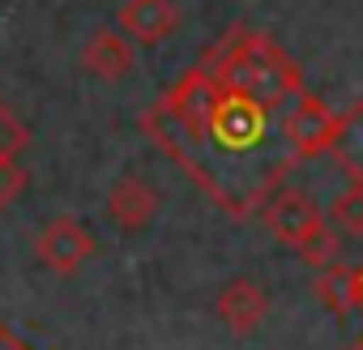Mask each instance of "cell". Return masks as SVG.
<instances>
[{
    "label": "cell",
    "instance_id": "1",
    "mask_svg": "<svg viewBox=\"0 0 363 350\" xmlns=\"http://www.w3.org/2000/svg\"><path fill=\"white\" fill-rule=\"evenodd\" d=\"M269 115L274 111L227 94L201 64H193L145 111L141 128L210 201L231 218H248L299 162L291 149L278 154Z\"/></svg>",
    "mask_w": 363,
    "mask_h": 350
},
{
    "label": "cell",
    "instance_id": "2",
    "mask_svg": "<svg viewBox=\"0 0 363 350\" xmlns=\"http://www.w3.org/2000/svg\"><path fill=\"white\" fill-rule=\"evenodd\" d=\"M201 69L227 90V94H240L265 111H278L286 107L295 94H303V73L299 64L261 30H227L206 56H201Z\"/></svg>",
    "mask_w": 363,
    "mask_h": 350
},
{
    "label": "cell",
    "instance_id": "3",
    "mask_svg": "<svg viewBox=\"0 0 363 350\" xmlns=\"http://www.w3.org/2000/svg\"><path fill=\"white\" fill-rule=\"evenodd\" d=\"M333 132H337V111H329V103L320 94H295L286 115H282V141L295 158H316V154H329L333 145Z\"/></svg>",
    "mask_w": 363,
    "mask_h": 350
},
{
    "label": "cell",
    "instance_id": "4",
    "mask_svg": "<svg viewBox=\"0 0 363 350\" xmlns=\"http://www.w3.org/2000/svg\"><path fill=\"white\" fill-rule=\"evenodd\" d=\"M35 252H39V261H43L52 273L69 278V273H77V269L94 256V235H90L77 218H52V222L39 231Z\"/></svg>",
    "mask_w": 363,
    "mask_h": 350
},
{
    "label": "cell",
    "instance_id": "5",
    "mask_svg": "<svg viewBox=\"0 0 363 350\" xmlns=\"http://www.w3.org/2000/svg\"><path fill=\"white\" fill-rule=\"evenodd\" d=\"M261 222H265V231H269L278 244L299 248L325 218H320V210H316V201H312L308 193H299V188H278V197L261 210Z\"/></svg>",
    "mask_w": 363,
    "mask_h": 350
},
{
    "label": "cell",
    "instance_id": "6",
    "mask_svg": "<svg viewBox=\"0 0 363 350\" xmlns=\"http://www.w3.org/2000/svg\"><path fill=\"white\" fill-rule=\"evenodd\" d=\"M265 312H269V295H265V286L252 282V278L227 282L223 295H218V320H223L235 337L257 333L261 320H265Z\"/></svg>",
    "mask_w": 363,
    "mask_h": 350
},
{
    "label": "cell",
    "instance_id": "7",
    "mask_svg": "<svg viewBox=\"0 0 363 350\" xmlns=\"http://www.w3.org/2000/svg\"><path fill=\"white\" fill-rule=\"evenodd\" d=\"M107 214H111V222H116L120 231H145V227L154 222V214H158V193H154V184L137 180V175L116 180L111 193H107Z\"/></svg>",
    "mask_w": 363,
    "mask_h": 350
},
{
    "label": "cell",
    "instance_id": "8",
    "mask_svg": "<svg viewBox=\"0 0 363 350\" xmlns=\"http://www.w3.org/2000/svg\"><path fill=\"white\" fill-rule=\"evenodd\" d=\"M179 26V13L171 0H128L120 9V30L133 43H162Z\"/></svg>",
    "mask_w": 363,
    "mask_h": 350
},
{
    "label": "cell",
    "instance_id": "9",
    "mask_svg": "<svg viewBox=\"0 0 363 350\" xmlns=\"http://www.w3.org/2000/svg\"><path fill=\"white\" fill-rule=\"evenodd\" d=\"M82 64L103 81H120L133 69V39L124 30H94L82 52Z\"/></svg>",
    "mask_w": 363,
    "mask_h": 350
},
{
    "label": "cell",
    "instance_id": "10",
    "mask_svg": "<svg viewBox=\"0 0 363 350\" xmlns=\"http://www.w3.org/2000/svg\"><path fill=\"white\" fill-rule=\"evenodd\" d=\"M329 154L354 184H363V103H354L346 115H337V132H333Z\"/></svg>",
    "mask_w": 363,
    "mask_h": 350
},
{
    "label": "cell",
    "instance_id": "11",
    "mask_svg": "<svg viewBox=\"0 0 363 350\" xmlns=\"http://www.w3.org/2000/svg\"><path fill=\"white\" fill-rule=\"evenodd\" d=\"M316 295H320V303L329 312L350 316L359 307V273H354V265H342V261L325 265L320 278H316Z\"/></svg>",
    "mask_w": 363,
    "mask_h": 350
},
{
    "label": "cell",
    "instance_id": "12",
    "mask_svg": "<svg viewBox=\"0 0 363 350\" xmlns=\"http://www.w3.org/2000/svg\"><path fill=\"white\" fill-rule=\"evenodd\" d=\"M26 141H0V210H9L22 193H26V184H30V175H26V166L18 162V149H22Z\"/></svg>",
    "mask_w": 363,
    "mask_h": 350
},
{
    "label": "cell",
    "instance_id": "13",
    "mask_svg": "<svg viewBox=\"0 0 363 350\" xmlns=\"http://www.w3.org/2000/svg\"><path fill=\"white\" fill-rule=\"evenodd\" d=\"M329 222H333V231H342L350 239H363V184H354L350 193H342L333 201Z\"/></svg>",
    "mask_w": 363,
    "mask_h": 350
},
{
    "label": "cell",
    "instance_id": "14",
    "mask_svg": "<svg viewBox=\"0 0 363 350\" xmlns=\"http://www.w3.org/2000/svg\"><path fill=\"white\" fill-rule=\"evenodd\" d=\"M295 252H299V261H303V265H312V269L333 265V261H337V231H333V222H320V227H316L299 248H295Z\"/></svg>",
    "mask_w": 363,
    "mask_h": 350
},
{
    "label": "cell",
    "instance_id": "15",
    "mask_svg": "<svg viewBox=\"0 0 363 350\" xmlns=\"http://www.w3.org/2000/svg\"><path fill=\"white\" fill-rule=\"evenodd\" d=\"M0 350H35V346H26L9 324H0Z\"/></svg>",
    "mask_w": 363,
    "mask_h": 350
},
{
    "label": "cell",
    "instance_id": "16",
    "mask_svg": "<svg viewBox=\"0 0 363 350\" xmlns=\"http://www.w3.org/2000/svg\"><path fill=\"white\" fill-rule=\"evenodd\" d=\"M354 273H359V307H363V265H354Z\"/></svg>",
    "mask_w": 363,
    "mask_h": 350
},
{
    "label": "cell",
    "instance_id": "17",
    "mask_svg": "<svg viewBox=\"0 0 363 350\" xmlns=\"http://www.w3.org/2000/svg\"><path fill=\"white\" fill-rule=\"evenodd\" d=\"M350 350H363V333H359V341H354V346H350Z\"/></svg>",
    "mask_w": 363,
    "mask_h": 350
}]
</instances>
